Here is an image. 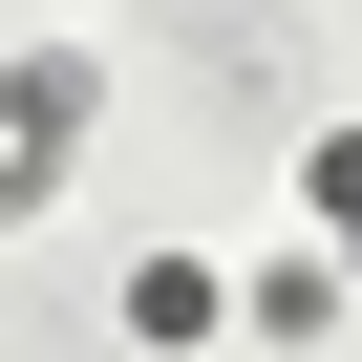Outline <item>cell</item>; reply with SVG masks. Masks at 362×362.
Wrapping results in <instances>:
<instances>
[{"label":"cell","instance_id":"cell-1","mask_svg":"<svg viewBox=\"0 0 362 362\" xmlns=\"http://www.w3.org/2000/svg\"><path fill=\"white\" fill-rule=\"evenodd\" d=\"M86 128H107V43L86 22H22V43H0V214H43L86 170Z\"/></svg>","mask_w":362,"mask_h":362},{"label":"cell","instance_id":"cell-2","mask_svg":"<svg viewBox=\"0 0 362 362\" xmlns=\"http://www.w3.org/2000/svg\"><path fill=\"white\" fill-rule=\"evenodd\" d=\"M107 320H128L149 362H192V341H235V277H214L192 235H170V256H128V277H107Z\"/></svg>","mask_w":362,"mask_h":362},{"label":"cell","instance_id":"cell-3","mask_svg":"<svg viewBox=\"0 0 362 362\" xmlns=\"http://www.w3.org/2000/svg\"><path fill=\"white\" fill-rule=\"evenodd\" d=\"M341 320H362V277H341V256H256V277H235V341H277V362H320Z\"/></svg>","mask_w":362,"mask_h":362},{"label":"cell","instance_id":"cell-4","mask_svg":"<svg viewBox=\"0 0 362 362\" xmlns=\"http://www.w3.org/2000/svg\"><path fill=\"white\" fill-rule=\"evenodd\" d=\"M298 214H320V256L362 277V128H320V149H298Z\"/></svg>","mask_w":362,"mask_h":362}]
</instances>
